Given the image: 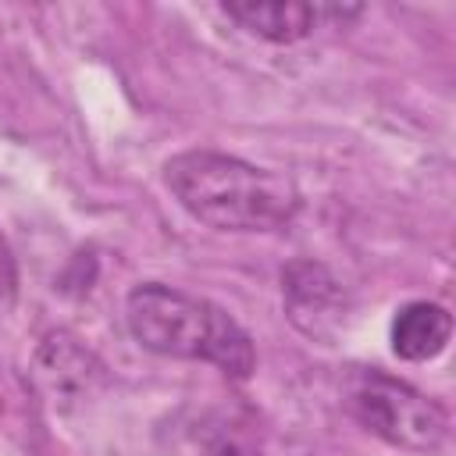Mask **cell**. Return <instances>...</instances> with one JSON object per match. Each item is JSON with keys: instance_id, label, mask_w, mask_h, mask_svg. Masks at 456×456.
<instances>
[{"instance_id": "6da1fadb", "label": "cell", "mask_w": 456, "mask_h": 456, "mask_svg": "<svg viewBox=\"0 0 456 456\" xmlns=\"http://www.w3.org/2000/svg\"><path fill=\"white\" fill-rule=\"evenodd\" d=\"M171 196L217 232H274L299 210L296 185L217 150H185L164 164Z\"/></svg>"}, {"instance_id": "52a82bcc", "label": "cell", "mask_w": 456, "mask_h": 456, "mask_svg": "<svg viewBox=\"0 0 456 456\" xmlns=\"http://www.w3.org/2000/svg\"><path fill=\"white\" fill-rule=\"evenodd\" d=\"M14 292H18V271H14L11 246H7V239L0 235V314L14 303Z\"/></svg>"}, {"instance_id": "277c9868", "label": "cell", "mask_w": 456, "mask_h": 456, "mask_svg": "<svg viewBox=\"0 0 456 456\" xmlns=\"http://www.w3.org/2000/svg\"><path fill=\"white\" fill-rule=\"evenodd\" d=\"M221 11L239 21L246 32L267 39V43H296L306 39L324 18H356L360 7H338V4H303V0H228Z\"/></svg>"}, {"instance_id": "5b68a950", "label": "cell", "mask_w": 456, "mask_h": 456, "mask_svg": "<svg viewBox=\"0 0 456 456\" xmlns=\"http://www.w3.org/2000/svg\"><path fill=\"white\" fill-rule=\"evenodd\" d=\"M289 317L314 338H328L342 317V289L321 264H292L285 271Z\"/></svg>"}, {"instance_id": "7a4b0ae2", "label": "cell", "mask_w": 456, "mask_h": 456, "mask_svg": "<svg viewBox=\"0 0 456 456\" xmlns=\"http://www.w3.org/2000/svg\"><path fill=\"white\" fill-rule=\"evenodd\" d=\"M125 321L132 338L157 356L203 360L232 378H249L256 367L246 328L217 303L182 289L160 281L135 285L125 303Z\"/></svg>"}, {"instance_id": "3957f363", "label": "cell", "mask_w": 456, "mask_h": 456, "mask_svg": "<svg viewBox=\"0 0 456 456\" xmlns=\"http://www.w3.org/2000/svg\"><path fill=\"white\" fill-rule=\"evenodd\" d=\"M346 403L370 435L395 449L428 456L445 442L442 406L385 370H356L346 388Z\"/></svg>"}, {"instance_id": "8992f818", "label": "cell", "mask_w": 456, "mask_h": 456, "mask_svg": "<svg viewBox=\"0 0 456 456\" xmlns=\"http://www.w3.org/2000/svg\"><path fill=\"white\" fill-rule=\"evenodd\" d=\"M452 335V317L445 306L417 299L406 303L392 321V353L403 360H431L445 349Z\"/></svg>"}, {"instance_id": "ba28073f", "label": "cell", "mask_w": 456, "mask_h": 456, "mask_svg": "<svg viewBox=\"0 0 456 456\" xmlns=\"http://www.w3.org/2000/svg\"><path fill=\"white\" fill-rule=\"evenodd\" d=\"M207 456H256V452H249V449H242V445H217V449H210Z\"/></svg>"}]
</instances>
